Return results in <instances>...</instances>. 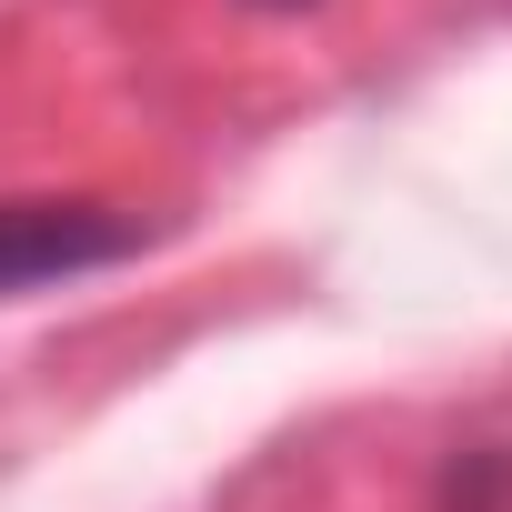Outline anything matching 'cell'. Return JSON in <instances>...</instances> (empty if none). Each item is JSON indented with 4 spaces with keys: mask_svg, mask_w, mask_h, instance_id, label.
I'll list each match as a JSON object with an SVG mask.
<instances>
[{
    "mask_svg": "<svg viewBox=\"0 0 512 512\" xmlns=\"http://www.w3.org/2000/svg\"><path fill=\"white\" fill-rule=\"evenodd\" d=\"M131 251H141L131 211L71 201V191H11L0 201V302L81 282V272H111V262H131Z\"/></svg>",
    "mask_w": 512,
    "mask_h": 512,
    "instance_id": "6da1fadb",
    "label": "cell"
},
{
    "mask_svg": "<svg viewBox=\"0 0 512 512\" xmlns=\"http://www.w3.org/2000/svg\"><path fill=\"white\" fill-rule=\"evenodd\" d=\"M432 512H512V442H472L442 462Z\"/></svg>",
    "mask_w": 512,
    "mask_h": 512,
    "instance_id": "7a4b0ae2",
    "label": "cell"
},
{
    "mask_svg": "<svg viewBox=\"0 0 512 512\" xmlns=\"http://www.w3.org/2000/svg\"><path fill=\"white\" fill-rule=\"evenodd\" d=\"M251 11H312V0H251Z\"/></svg>",
    "mask_w": 512,
    "mask_h": 512,
    "instance_id": "3957f363",
    "label": "cell"
}]
</instances>
